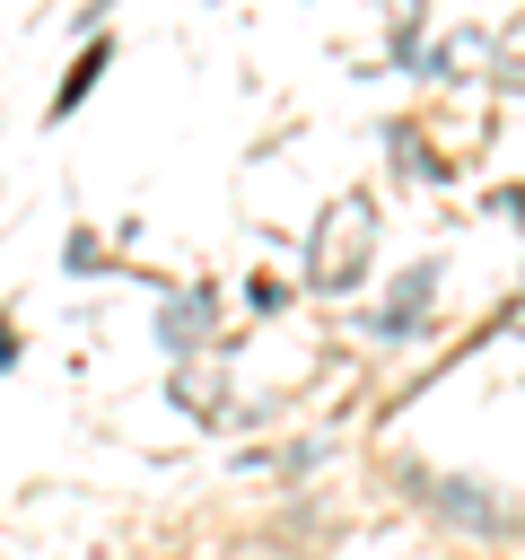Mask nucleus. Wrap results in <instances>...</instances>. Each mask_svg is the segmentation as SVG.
Segmentation results:
<instances>
[{"label":"nucleus","instance_id":"f257e3e1","mask_svg":"<svg viewBox=\"0 0 525 560\" xmlns=\"http://www.w3.org/2000/svg\"><path fill=\"white\" fill-rule=\"evenodd\" d=\"M105 61H114V44H88V52L70 61V79H61V96H52V114H70V105H79V96L96 88V70H105Z\"/></svg>","mask_w":525,"mask_h":560},{"label":"nucleus","instance_id":"f03ea898","mask_svg":"<svg viewBox=\"0 0 525 560\" xmlns=\"http://www.w3.org/2000/svg\"><path fill=\"white\" fill-rule=\"evenodd\" d=\"M0 368H9V324H0Z\"/></svg>","mask_w":525,"mask_h":560}]
</instances>
